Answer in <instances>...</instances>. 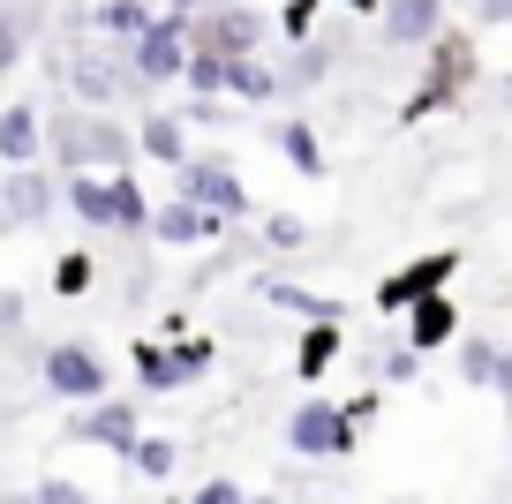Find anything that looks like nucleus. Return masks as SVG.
<instances>
[{
    "label": "nucleus",
    "instance_id": "1",
    "mask_svg": "<svg viewBox=\"0 0 512 504\" xmlns=\"http://www.w3.org/2000/svg\"><path fill=\"white\" fill-rule=\"evenodd\" d=\"M46 151L61 158L68 174H83V166L121 174V166L144 158V136L121 128V113H113V106H68V113H53V121H46Z\"/></svg>",
    "mask_w": 512,
    "mask_h": 504
},
{
    "label": "nucleus",
    "instance_id": "2",
    "mask_svg": "<svg viewBox=\"0 0 512 504\" xmlns=\"http://www.w3.org/2000/svg\"><path fill=\"white\" fill-rule=\"evenodd\" d=\"M121 53H128V68L144 76V91H166V83H181V68H189V53H196V16L189 8H166V16H151Z\"/></svg>",
    "mask_w": 512,
    "mask_h": 504
},
{
    "label": "nucleus",
    "instance_id": "3",
    "mask_svg": "<svg viewBox=\"0 0 512 504\" xmlns=\"http://www.w3.org/2000/svg\"><path fill=\"white\" fill-rule=\"evenodd\" d=\"M362 444V422L347 414V399H302L287 414V452L294 459H347Z\"/></svg>",
    "mask_w": 512,
    "mask_h": 504
},
{
    "label": "nucleus",
    "instance_id": "4",
    "mask_svg": "<svg viewBox=\"0 0 512 504\" xmlns=\"http://www.w3.org/2000/svg\"><path fill=\"white\" fill-rule=\"evenodd\" d=\"M38 377H46V392L68 399V407L113 392V369H106V354H98L91 339H53V347L38 354Z\"/></svg>",
    "mask_w": 512,
    "mask_h": 504
},
{
    "label": "nucleus",
    "instance_id": "5",
    "mask_svg": "<svg viewBox=\"0 0 512 504\" xmlns=\"http://www.w3.org/2000/svg\"><path fill=\"white\" fill-rule=\"evenodd\" d=\"M430 76H422V91L400 106V121H422V113H437V106H452V98L475 83V38H452V31H437L430 46Z\"/></svg>",
    "mask_w": 512,
    "mask_h": 504
},
{
    "label": "nucleus",
    "instance_id": "6",
    "mask_svg": "<svg viewBox=\"0 0 512 504\" xmlns=\"http://www.w3.org/2000/svg\"><path fill=\"white\" fill-rule=\"evenodd\" d=\"M264 38H272V23H264V8H249V0H204V8H196V46L264 53Z\"/></svg>",
    "mask_w": 512,
    "mask_h": 504
},
{
    "label": "nucleus",
    "instance_id": "7",
    "mask_svg": "<svg viewBox=\"0 0 512 504\" xmlns=\"http://www.w3.org/2000/svg\"><path fill=\"white\" fill-rule=\"evenodd\" d=\"M181 196H196V204L226 211V219H249V211H256L249 181H241V174H234V158H219V151H204V158L189 151V166H181Z\"/></svg>",
    "mask_w": 512,
    "mask_h": 504
},
{
    "label": "nucleus",
    "instance_id": "8",
    "mask_svg": "<svg viewBox=\"0 0 512 504\" xmlns=\"http://www.w3.org/2000/svg\"><path fill=\"white\" fill-rule=\"evenodd\" d=\"M144 437V414L128 407V399H83L76 414H68V444H106L113 459H128V444Z\"/></svg>",
    "mask_w": 512,
    "mask_h": 504
},
{
    "label": "nucleus",
    "instance_id": "9",
    "mask_svg": "<svg viewBox=\"0 0 512 504\" xmlns=\"http://www.w3.org/2000/svg\"><path fill=\"white\" fill-rule=\"evenodd\" d=\"M452 279H460V249H430V256L400 264L392 279L377 286V309H384V316H407L422 294H437V286H452Z\"/></svg>",
    "mask_w": 512,
    "mask_h": 504
},
{
    "label": "nucleus",
    "instance_id": "10",
    "mask_svg": "<svg viewBox=\"0 0 512 504\" xmlns=\"http://www.w3.org/2000/svg\"><path fill=\"white\" fill-rule=\"evenodd\" d=\"M226 211H211V204H196V196H166L159 204V219H151V241H159V249H211V241L226 234Z\"/></svg>",
    "mask_w": 512,
    "mask_h": 504
},
{
    "label": "nucleus",
    "instance_id": "11",
    "mask_svg": "<svg viewBox=\"0 0 512 504\" xmlns=\"http://www.w3.org/2000/svg\"><path fill=\"white\" fill-rule=\"evenodd\" d=\"M53 219V174L46 166H0V234Z\"/></svg>",
    "mask_w": 512,
    "mask_h": 504
},
{
    "label": "nucleus",
    "instance_id": "12",
    "mask_svg": "<svg viewBox=\"0 0 512 504\" xmlns=\"http://www.w3.org/2000/svg\"><path fill=\"white\" fill-rule=\"evenodd\" d=\"M61 76H68V91H76L83 106H121L128 83H144L136 68H128V53H121V68H113V61H106V46H76V53L61 61Z\"/></svg>",
    "mask_w": 512,
    "mask_h": 504
},
{
    "label": "nucleus",
    "instance_id": "13",
    "mask_svg": "<svg viewBox=\"0 0 512 504\" xmlns=\"http://www.w3.org/2000/svg\"><path fill=\"white\" fill-rule=\"evenodd\" d=\"M38 158H46V113H38V98L0 106V166H38Z\"/></svg>",
    "mask_w": 512,
    "mask_h": 504
},
{
    "label": "nucleus",
    "instance_id": "14",
    "mask_svg": "<svg viewBox=\"0 0 512 504\" xmlns=\"http://www.w3.org/2000/svg\"><path fill=\"white\" fill-rule=\"evenodd\" d=\"M384 46H430L437 31H445V0H384V16H377Z\"/></svg>",
    "mask_w": 512,
    "mask_h": 504
},
{
    "label": "nucleus",
    "instance_id": "15",
    "mask_svg": "<svg viewBox=\"0 0 512 504\" xmlns=\"http://www.w3.org/2000/svg\"><path fill=\"white\" fill-rule=\"evenodd\" d=\"M407 339H415L422 354H437V347H460V301L437 286V294H422L415 309H407Z\"/></svg>",
    "mask_w": 512,
    "mask_h": 504
},
{
    "label": "nucleus",
    "instance_id": "16",
    "mask_svg": "<svg viewBox=\"0 0 512 504\" xmlns=\"http://www.w3.org/2000/svg\"><path fill=\"white\" fill-rule=\"evenodd\" d=\"M61 204L76 211L91 234H113V174H98V166H83V174L61 181Z\"/></svg>",
    "mask_w": 512,
    "mask_h": 504
},
{
    "label": "nucleus",
    "instance_id": "17",
    "mask_svg": "<svg viewBox=\"0 0 512 504\" xmlns=\"http://www.w3.org/2000/svg\"><path fill=\"white\" fill-rule=\"evenodd\" d=\"M339 347H347L339 316H302V339H294V377H302V384H317L324 369L339 362Z\"/></svg>",
    "mask_w": 512,
    "mask_h": 504
},
{
    "label": "nucleus",
    "instance_id": "18",
    "mask_svg": "<svg viewBox=\"0 0 512 504\" xmlns=\"http://www.w3.org/2000/svg\"><path fill=\"white\" fill-rule=\"evenodd\" d=\"M279 91H287V68H272L264 53H234V61H226V98H241V106H272Z\"/></svg>",
    "mask_w": 512,
    "mask_h": 504
},
{
    "label": "nucleus",
    "instance_id": "19",
    "mask_svg": "<svg viewBox=\"0 0 512 504\" xmlns=\"http://www.w3.org/2000/svg\"><path fill=\"white\" fill-rule=\"evenodd\" d=\"M151 166H189V113H144L136 121Z\"/></svg>",
    "mask_w": 512,
    "mask_h": 504
},
{
    "label": "nucleus",
    "instance_id": "20",
    "mask_svg": "<svg viewBox=\"0 0 512 504\" xmlns=\"http://www.w3.org/2000/svg\"><path fill=\"white\" fill-rule=\"evenodd\" d=\"M272 143H279V158H287V166H294L302 181L332 174V166H324V143H317V128H309L302 113H294V121H279V128H272Z\"/></svg>",
    "mask_w": 512,
    "mask_h": 504
},
{
    "label": "nucleus",
    "instance_id": "21",
    "mask_svg": "<svg viewBox=\"0 0 512 504\" xmlns=\"http://www.w3.org/2000/svg\"><path fill=\"white\" fill-rule=\"evenodd\" d=\"M151 219H159V204L144 196L136 166H121V174H113V234H151Z\"/></svg>",
    "mask_w": 512,
    "mask_h": 504
},
{
    "label": "nucleus",
    "instance_id": "22",
    "mask_svg": "<svg viewBox=\"0 0 512 504\" xmlns=\"http://www.w3.org/2000/svg\"><path fill=\"white\" fill-rule=\"evenodd\" d=\"M128 362H136V384H144V399L181 392V362L159 347V339H136V347H128Z\"/></svg>",
    "mask_w": 512,
    "mask_h": 504
},
{
    "label": "nucleus",
    "instance_id": "23",
    "mask_svg": "<svg viewBox=\"0 0 512 504\" xmlns=\"http://www.w3.org/2000/svg\"><path fill=\"white\" fill-rule=\"evenodd\" d=\"M256 301H272V309H294V316H347L339 301H324V294H309V286H294L287 271H264V279H256Z\"/></svg>",
    "mask_w": 512,
    "mask_h": 504
},
{
    "label": "nucleus",
    "instance_id": "24",
    "mask_svg": "<svg viewBox=\"0 0 512 504\" xmlns=\"http://www.w3.org/2000/svg\"><path fill=\"white\" fill-rule=\"evenodd\" d=\"M452 369H460V384H475V392H497L505 347H497V339H460V347H452Z\"/></svg>",
    "mask_w": 512,
    "mask_h": 504
},
{
    "label": "nucleus",
    "instance_id": "25",
    "mask_svg": "<svg viewBox=\"0 0 512 504\" xmlns=\"http://www.w3.org/2000/svg\"><path fill=\"white\" fill-rule=\"evenodd\" d=\"M144 23H151V0H98V8H91V31L113 38V46H128Z\"/></svg>",
    "mask_w": 512,
    "mask_h": 504
},
{
    "label": "nucleus",
    "instance_id": "26",
    "mask_svg": "<svg viewBox=\"0 0 512 504\" xmlns=\"http://www.w3.org/2000/svg\"><path fill=\"white\" fill-rule=\"evenodd\" d=\"M128 467L144 474V482H174L181 444H174V437H136V444H128Z\"/></svg>",
    "mask_w": 512,
    "mask_h": 504
},
{
    "label": "nucleus",
    "instance_id": "27",
    "mask_svg": "<svg viewBox=\"0 0 512 504\" xmlns=\"http://www.w3.org/2000/svg\"><path fill=\"white\" fill-rule=\"evenodd\" d=\"M226 61H234V53L196 46V53H189V68H181V83H189V91H204V98H226Z\"/></svg>",
    "mask_w": 512,
    "mask_h": 504
},
{
    "label": "nucleus",
    "instance_id": "28",
    "mask_svg": "<svg viewBox=\"0 0 512 504\" xmlns=\"http://www.w3.org/2000/svg\"><path fill=\"white\" fill-rule=\"evenodd\" d=\"M91 279H98L91 249H68V256H53V294H61V301H83V294H91Z\"/></svg>",
    "mask_w": 512,
    "mask_h": 504
},
{
    "label": "nucleus",
    "instance_id": "29",
    "mask_svg": "<svg viewBox=\"0 0 512 504\" xmlns=\"http://www.w3.org/2000/svg\"><path fill=\"white\" fill-rule=\"evenodd\" d=\"M256 241L272 256H294V249H309V219H294V211H272V219L256 226Z\"/></svg>",
    "mask_w": 512,
    "mask_h": 504
},
{
    "label": "nucleus",
    "instance_id": "30",
    "mask_svg": "<svg viewBox=\"0 0 512 504\" xmlns=\"http://www.w3.org/2000/svg\"><path fill=\"white\" fill-rule=\"evenodd\" d=\"M377 377L384 384H415L422 377V347H415V339H392V347L377 354Z\"/></svg>",
    "mask_w": 512,
    "mask_h": 504
},
{
    "label": "nucleus",
    "instance_id": "31",
    "mask_svg": "<svg viewBox=\"0 0 512 504\" xmlns=\"http://www.w3.org/2000/svg\"><path fill=\"white\" fill-rule=\"evenodd\" d=\"M332 76V46H317V38H302V53L287 61V83H324Z\"/></svg>",
    "mask_w": 512,
    "mask_h": 504
},
{
    "label": "nucleus",
    "instance_id": "32",
    "mask_svg": "<svg viewBox=\"0 0 512 504\" xmlns=\"http://www.w3.org/2000/svg\"><path fill=\"white\" fill-rule=\"evenodd\" d=\"M174 362H181V384L211 377V362H219V339H181V347H174Z\"/></svg>",
    "mask_w": 512,
    "mask_h": 504
},
{
    "label": "nucleus",
    "instance_id": "33",
    "mask_svg": "<svg viewBox=\"0 0 512 504\" xmlns=\"http://www.w3.org/2000/svg\"><path fill=\"white\" fill-rule=\"evenodd\" d=\"M23 324H31V301H23L16 286H0V339H16Z\"/></svg>",
    "mask_w": 512,
    "mask_h": 504
},
{
    "label": "nucleus",
    "instance_id": "34",
    "mask_svg": "<svg viewBox=\"0 0 512 504\" xmlns=\"http://www.w3.org/2000/svg\"><path fill=\"white\" fill-rule=\"evenodd\" d=\"M249 489L234 482V474H211V482H196V504H241Z\"/></svg>",
    "mask_w": 512,
    "mask_h": 504
},
{
    "label": "nucleus",
    "instance_id": "35",
    "mask_svg": "<svg viewBox=\"0 0 512 504\" xmlns=\"http://www.w3.org/2000/svg\"><path fill=\"white\" fill-rule=\"evenodd\" d=\"M31 497H38V504H76L83 482H68V474H46V482H31Z\"/></svg>",
    "mask_w": 512,
    "mask_h": 504
},
{
    "label": "nucleus",
    "instance_id": "36",
    "mask_svg": "<svg viewBox=\"0 0 512 504\" xmlns=\"http://www.w3.org/2000/svg\"><path fill=\"white\" fill-rule=\"evenodd\" d=\"M512 23V0H475V31H505Z\"/></svg>",
    "mask_w": 512,
    "mask_h": 504
},
{
    "label": "nucleus",
    "instance_id": "37",
    "mask_svg": "<svg viewBox=\"0 0 512 504\" xmlns=\"http://www.w3.org/2000/svg\"><path fill=\"white\" fill-rule=\"evenodd\" d=\"M23 61V31H16V16H0V68H16Z\"/></svg>",
    "mask_w": 512,
    "mask_h": 504
},
{
    "label": "nucleus",
    "instance_id": "38",
    "mask_svg": "<svg viewBox=\"0 0 512 504\" xmlns=\"http://www.w3.org/2000/svg\"><path fill=\"white\" fill-rule=\"evenodd\" d=\"M377 407H384V399H377V392H354V399H347V414H354V422H362V429H369V422H377Z\"/></svg>",
    "mask_w": 512,
    "mask_h": 504
},
{
    "label": "nucleus",
    "instance_id": "39",
    "mask_svg": "<svg viewBox=\"0 0 512 504\" xmlns=\"http://www.w3.org/2000/svg\"><path fill=\"white\" fill-rule=\"evenodd\" d=\"M339 8H354V16H384V0H339Z\"/></svg>",
    "mask_w": 512,
    "mask_h": 504
},
{
    "label": "nucleus",
    "instance_id": "40",
    "mask_svg": "<svg viewBox=\"0 0 512 504\" xmlns=\"http://www.w3.org/2000/svg\"><path fill=\"white\" fill-rule=\"evenodd\" d=\"M505 98H512V76H505Z\"/></svg>",
    "mask_w": 512,
    "mask_h": 504
}]
</instances>
